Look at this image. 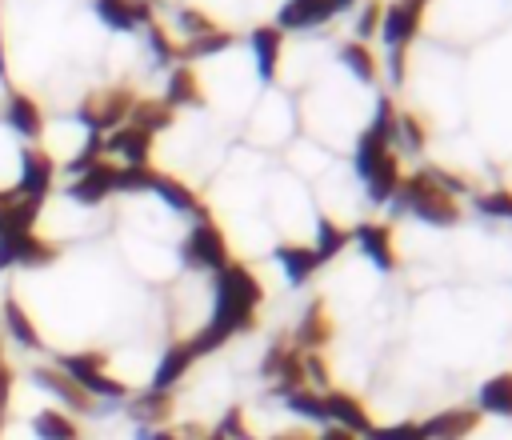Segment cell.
I'll use <instances>...</instances> for the list:
<instances>
[{
	"label": "cell",
	"mask_w": 512,
	"mask_h": 440,
	"mask_svg": "<svg viewBox=\"0 0 512 440\" xmlns=\"http://www.w3.org/2000/svg\"><path fill=\"white\" fill-rule=\"evenodd\" d=\"M260 304H264V284L256 280L252 268H244L240 260H228L220 272H212V316L196 336H188L196 356L216 352L236 332H248L256 324Z\"/></svg>",
	"instance_id": "6da1fadb"
},
{
	"label": "cell",
	"mask_w": 512,
	"mask_h": 440,
	"mask_svg": "<svg viewBox=\"0 0 512 440\" xmlns=\"http://www.w3.org/2000/svg\"><path fill=\"white\" fill-rule=\"evenodd\" d=\"M352 168H356V176H360V184H364V192H368L372 204H388V200L396 196L400 180H404L396 152H392L376 132H368V128L356 136Z\"/></svg>",
	"instance_id": "7a4b0ae2"
},
{
	"label": "cell",
	"mask_w": 512,
	"mask_h": 440,
	"mask_svg": "<svg viewBox=\"0 0 512 440\" xmlns=\"http://www.w3.org/2000/svg\"><path fill=\"white\" fill-rule=\"evenodd\" d=\"M392 204H396L400 212H408V216H416V220L432 224V228H448V224H456V220H460V200H456V196H448V192L432 180V172H428V168L408 172V176L400 180V188H396Z\"/></svg>",
	"instance_id": "3957f363"
},
{
	"label": "cell",
	"mask_w": 512,
	"mask_h": 440,
	"mask_svg": "<svg viewBox=\"0 0 512 440\" xmlns=\"http://www.w3.org/2000/svg\"><path fill=\"white\" fill-rule=\"evenodd\" d=\"M180 260H184V268H192V272H220V268L232 260V256H228V236L220 232V224L196 220V224L188 228L184 244H180Z\"/></svg>",
	"instance_id": "277c9868"
},
{
	"label": "cell",
	"mask_w": 512,
	"mask_h": 440,
	"mask_svg": "<svg viewBox=\"0 0 512 440\" xmlns=\"http://www.w3.org/2000/svg\"><path fill=\"white\" fill-rule=\"evenodd\" d=\"M104 352H68V356H60V372L64 376H72L92 400L100 396V400H124L128 396V384H120V380H112L108 372H104Z\"/></svg>",
	"instance_id": "5b68a950"
},
{
	"label": "cell",
	"mask_w": 512,
	"mask_h": 440,
	"mask_svg": "<svg viewBox=\"0 0 512 440\" xmlns=\"http://www.w3.org/2000/svg\"><path fill=\"white\" fill-rule=\"evenodd\" d=\"M428 4H432V0H392V4H384L380 40L388 44V52H408V44L416 40V32H420V24H424Z\"/></svg>",
	"instance_id": "8992f818"
},
{
	"label": "cell",
	"mask_w": 512,
	"mask_h": 440,
	"mask_svg": "<svg viewBox=\"0 0 512 440\" xmlns=\"http://www.w3.org/2000/svg\"><path fill=\"white\" fill-rule=\"evenodd\" d=\"M260 376L272 380V392L276 396H288L296 388H308L304 384V352L292 340H276L264 352V360H260Z\"/></svg>",
	"instance_id": "52a82bcc"
},
{
	"label": "cell",
	"mask_w": 512,
	"mask_h": 440,
	"mask_svg": "<svg viewBox=\"0 0 512 440\" xmlns=\"http://www.w3.org/2000/svg\"><path fill=\"white\" fill-rule=\"evenodd\" d=\"M132 104H136V96H132L128 88H108L104 96H92L88 104H80V120L88 124V132H100V136H108L112 128L128 124V112H132Z\"/></svg>",
	"instance_id": "ba28073f"
},
{
	"label": "cell",
	"mask_w": 512,
	"mask_h": 440,
	"mask_svg": "<svg viewBox=\"0 0 512 440\" xmlns=\"http://www.w3.org/2000/svg\"><path fill=\"white\" fill-rule=\"evenodd\" d=\"M356 248L372 260V268L380 272H396L400 268V256H396V240H392V224H380V220H360L352 232Z\"/></svg>",
	"instance_id": "9c48e42d"
},
{
	"label": "cell",
	"mask_w": 512,
	"mask_h": 440,
	"mask_svg": "<svg viewBox=\"0 0 512 440\" xmlns=\"http://www.w3.org/2000/svg\"><path fill=\"white\" fill-rule=\"evenodd\" d=\"M324 412H328V424H332V428H344V432H352V436H360V440L372 432V416H368L364 400L352 396V392L328 388V392H324Z\"/></svg>",
	"instance_id": "30bf717a"
},
{
	"label": "cell",
	"mask_w": 512,
	"mask_h": 440,
	"mask_svg": "<svg viewBox=\"0 0 512 440\" xmlns=\"http://www.w3.org/2000/svg\"><path fill=\"white\" fill-rule=\"evenodd\" d=\"M52 176H56L52 156L40 152V148H24L20 152V184H16V196L44 204V196L52 192Z\"/></svg>",
	"instance_id": "8fae6325"
},
{
	"label": "cell",
	"mask_w": 512,
	"mask_h": 440,
	"mask_svg": "<svg viewBox=\"0 0 512 440\" xmlns=\"http://www.w3.org/2000/svg\"><path fill=\"white\" fill-rule=\"evenodd\" d=\"M52 256H56V244L40 240L36 232H4L0 236V268H8V264L36 268V264H48Z\"/></svg>",
	"instance_id": "7c38bea8"
},
{
	"label": "cell",
	"mask_w": 512,
	"mask_h": 440,
	"mask_svg": "<svg viewBox=\"0 0 512 440\" xmlns=\"http://www.w3.org/2000/svg\"><path fill=\"white\" fill-rule=\"evenodd\" d=\"M332 16H336L332 0H284L276 12V28L280 32H308V28L328 24Z\"/></svg>",
	"instance_id": "4fadbf2b"
},
{
	"label": "cell",
	"mask_w": 512,
	"mask_h": 440,
	"mask_svg": "<svg viewBox=\"0 0 512 440\" xmlns=\"http://www.w3.org/2000/svg\"><path fill=\"white\" fill-rule=\"evenodd\" d=\"M112 192H116V164H108V160L88 164V168L76 172V180L68 184V196H72L76 204H100V200H108Z\"/></svg>",
	"instance_id": "5bb4252c"
},
{
	"label": "cell",
	"mask_w": 512,
	"mask_h": 440,
	"mask_svg": "<svg viewBox=\"0 0 512 440\" xmlns=\"http://www.w3.org/2000/svg\"><path fill=\"white\" fill-rule=\"evenodd\" d=\"M420 428H424V440H468L480 428V412L476 408H440Z\"/></svg>",
	"instance_id": "9a60e30c"
},
{
	"label": "cell",
	"mask_w": 512,
	"mask_h": 440,
	"mask_svg": "<svg viewBox=\"0 0 512 440\" xmlns=\"http://www.w3.org/2000/svg\"><path fill=\"white\" fill-rule=\"evenodd\" d=\"M248 44H252L260 80H276V72H280V56H284V32H280L276 24H256V28L248 32Z\"/></svg>",
	"instance_id": "2e32d148"
},
{
	"label": "cell",
	"mask_w": 512,
	"mask_h": 440,
	"mask_svg": "<svg viewBox=\"0 0 512 440\" xmlns=\"http://www.w3.org/2000/svg\"><path fill=\"white\" fill-rule=\"evenodd\" d=\"M328 340H332V316H328L324 300H312V304L304 308V316L296 320L292 344H296L300 352H320Z\"/></svg>",
	"instance_id": "e0dca14e"
},
{
	"label": "cell",
	"mask_w": 512,
	"mask_h": 440,
	"mask_svg": "<svg viewBox=\"0 0 512 440\" xmlns=\"http://www.w3.org/2000/svg\"><path fill=\"white\" fill-rule=\"evenodd\" d=\"M196 360H200V356H196V348H192L188 340L168 344V352L160 356V364H156V372H152V388H156V392H172V388L188 376V368H192Z\"/></svg>",
	"instance_id": "ac0fdd59"
},
{
	"label": "cell",
	"mask_w": 512,
	"mask_h": 440,
	"mask_svg": "<svg viewBox=\"0 0 512 440\" xmlns=\"http://www.w3.org/2000/svg\"><path fill=\"white\" fill-rule=\"evenodd\" d=\"M96 16L116 32H136L152 24V4L148 0H96Z\"/></svg>",
	"instance_id": "d6986e66"
},
{
	"label": "cell",
	"mask_w": 512,
	"mask_h": 440,
	"mask_svg": "<svg viewBox=\"0 0 512 440\" xmlns=\"http://www.w3.org/2000/svg\"><path fill=\"white\" fill-rule=\"evenodd\" d=\"M104 152H116L124 164H148L152 156V136L136 124H120L104 136Z\"/></svg>",
	"instance_id": "ffe728a7"
},
{
	"label": "cell",
	"mask_w": 512,
	"mask_h": 440,
	"mask_svg": "<svg viewBox=\"0 0 512 440\" xmlns=\"http://www.w3.org/2000/svg\"><path fill=\"white\" fill-rule=\"evenodd\" d=\"M168 108H200L204 104V88H200V76L192 64H176L168 72V84H164V96H160Z\"/></svg>",
	"instance_id": "44dd1931"
},
{
	"label": "cell",
	"mask_w": 512,
	"mask_h": 440,
	"mask_svg": "<svg viewBox=\"0 0 512 440\" xmlns=\"http://www.w3.org/2000/svg\"><path fill=\"white\" fill-rule=\"evenodd\" d=\"M276 264H280V272L292 288L308 284L320 272V260H316L312 244H276Z\"/></svg>",
	"instance_id": "7402d4cb"
},
{
	"label": "cell",
	"mask_w": 512,
	"mask_h": 440,
	"mask_svg": "<svg viewBox=\"0 0 512 440\" xmlns=\"http://www.w3.org/2000/svg\"><path fill=\"white\" fill-rule=\"evenodd\" d=\"M32 380H36L44 392H52L56 400H64L72 412H88V408H92V396H88L72 376H64L60 368H36Z\"/></svg>",
	"instance_id": "603a6c76"
},
{
	"label": "cell",
	"mask_w": 512,
	"mask_h": 440,
	"mask_svg": "<svg viewBox=\"0 0 512 440\" xmlns=\"http://www.w3.org/2000/svg\"><path fill=\"white\" fill-rule=\"evenodd\" d=\"M4 120H8L12 132H20V140H40V132H44V112H40L36 100L24 96V92H12V96H8Z\"/></svg>",
	"instance_id": "cb8c5ba5"
},
{
	"label": "cell",
	"mask_w": 512,
	"mask_h": 440,
	"mask_svg": "<svg viewBox=\"0 0 512 440\" xmlns=\"http://www.w3.org/2000/svg\"><path fill=\"white\" fill-rule=\"evenodd\" d=\"M152 192L172 208V212H188V216H196V220H208L204 216V204H200V196L188 188V184H180L176 176H168V172H156V180H152Z\"/></svg>",
	"instance_id": "d4e9b609"
},
{
	"label": "cell",
	"mask_w": 512,
	"mask_h": 440,
	"mask_svg": "<svg viewBox=\"0 0 512 440\" xmlns=\"http://www.w3.org/2000/svg\"><path fill=\"white\" fill-rule=\"evenodd\" d=\"M476 412L488 416H512V372H496L476 388Z\"/></svg>",
	"instance_id": "484cf974"
},
{
	"label": "cell",
	"mask_w": 512,
	"mask_h": 440,
	"mask_svg": "<svg viewBox=\"0 0 512 440\" xmlns=\"http://www.w3.org/2000/svg\"><path fill=\"white\" fill-rule=\"evenodd\" d=\"M128 416H132L136 424H144V428H160V424L172 416V392L148 388V392L132 396V400H128Z\"/></svg>",
	"instance_id": "4316f807"
},
{
	"label": "cell",
	"mask_w": 512,
	"mask_h": 440,
	"mask_svg": "<svg viewBox=\"0 0 512 440\" xmlns=\"http://www.w3.org/2000/svg\"><path fill=\"white\" fill-rule=\"evenodd\" d=\"M340 64H344L360 84H376V76H380L376 52H372L364 40H348V44H340Z\"/></svg>",
	"instance_id": "83f0119b"
},
{
	"label": "cell",
	"mask_w": 512,
	"mask_h": 440,
	"mask_svg": "<svg viewBox=\"0 0 512 440\" xmlns=\"http://www.w3.org/2000/svg\"><path fill=\"white\" fill-rule=\"evenodd\" d=\"M172 120H176V108H168L164 100H136V104H132V112H128V124L144 128L148 136H156V132L172 128Z\"/></svg>",
	"instance_id": "f1b7e54d"
},
{
	"label": "cell",
	"mask_w": 512,
	"mask_h": 440,
	"mask_svg": "<svg viewBox=\"0 0 512 440\" xmlns=\"http://www.w3.org/2000/svg\"><path fill=\"white\" fill-rule=\"evenodd\" d=\"M348 228H340L332 216H320L316 220V244H312V252H316V260H320V268L328 264V260H336L344 248H348Z\"/></svg>",
	"instance_id": "f546056e"
},
{
	"label": "cell",
	"mask_w": 512,
	"mask_h": 440,
	"mask_svg": "<svg viewBox=\"0 0 512 440\" xmlns=\"http://www.w3.org/2000/svg\"><path fill=\"white\" fill-rule=\"evenodd\" d=\"M32 432H36V440H80L76 420L64 416V412H56V408L36 412V416H32Z\"/></svg>",
	"instance_id": "4dcf8cb0"
},
{
	"label": "cell",
	"mask_w": 512,
	"mask_h": 440,
	"mask_svg": "<svg viewBox=\"0 0 512 440\" xmlns=\"http://www.w3.org/2000/svg\"><path fill=\"white\" fill-rule=\"evenodd\" d=\"M4 324H8V332H12V340L16 344H24V348H40V332H36V324H32V316L24 312V304L16 300V296H8L4 300Z\"/></svg>",
	"instance_id": "1f68e13d"
},
{
	"label": "cell",
	"mask_w": 512,
	"mask_h": 440,
	"mask_svg": "<svg viewBox=\"0 0 512 440\" xmlns=\"http://www.w3.org/2000/svg\"><path fill=\"white\" fill-rule=\"evenodd\" d=\"M280 400H284V408H288L292 416H300V420H308V424H328L324 392H316V388H296V392H288V396H280Z\"/></svg>",
	"instance_id": "d6a6232c"
},
{
	"label": "cell",
	"mask_w": 512,
	"mask_h": 440,
	"mask_svg": "<svg viewBox=\"0 0 512 440\" xmlns=\"http://www.w3.org/2000/svg\"><path fill=\"white\" fill-rule=\"evenodd\" d=\"M232 40H236V36H232V32H224V28H216V32H204V36H192V40H184V44H180V60L188 64V60H204V56H216V52H224Z\"/></svg>",
	"instance_id": "836d02e7"
},
{
	"label": "cell",
	"mask_w": 512,
	"mask_h": 440,
	"mask_svg": "<svg viewBox=\"0 0 512 440\" xmlns=\"http://www.w3.org/2000/svg\"><path fill=\"white\" fill-rule=\"evenodd\" d=\"M396 144H400L404 152H412V156L424 152V144H428V128H424V120H420L416 112H400V120H396Z\"/></svg>",
	"instance_id": "e575fe53"
},
{
	"label": "cell",
	"mask_w": 512,
	"mask_h": 440,
	"mask_svg": "<svg viewBox=\"0 0 512 440\" xmlns=\"http://www.w3.org/2000/svg\"><path fill=\"white\" fill-rule=\"evenodd\" d=\"M396 120H400V108H396V100L392 96H380L376 100V116H372V124H368V132H376L388 148L396 144Z\"/></svg>",
	"instance_id": "d590c367"
},
{
	"label": "cell",
	"mask_w": 512,
	"mask_h": 440,
	"mask_svg": "<svg viewBox=\"0 0 512 440\" xmlns=\"http://www.w3.org/2000/svg\"><path fill=\"white\" fill-rule=\"evenodd\" d=\"M156 168L152 164H120L116 168V192H152Z\"/></svg>",
	"instance_id": "8d00e7d4"
},
{
	"label": "cell",
	"mask_w": 512,
	"mask_h": 440,
	"mask_svg": "<svg viewBox=\"0 0 512 440\" xmlns=\"http://www.w3.org/2000/svg\"><path fill=\"white\" fill-rule=\"evenodd\" d=\"M476 212L484 216H496V220H512V192L508 188H492V192H476L472 196Z\"/></svg>",
	"instance_id": "74e56055"
},
{
	"label": "cell",
	"mask_w": 512,
	"mask_h": 440,
	"mask_svg": "<svg viewBox=\"0 0 512 440\" xmlns=\"http://www.w3.org/2000/svg\"><path fill=\"white\" fill-rule=\"evenodd\" d=\"M364 440H424V428L420 420H400V424H372V432Z\"/></svg>",
	"instance_id": "f35d334b"
},
{
	"label": "cell",
	"mask_w": 512,
	"mask_h": 440,
	"mask_svg": "<svg viewBox=\"0 0 512 440\" xmlns=\"http://www.w3.org/2000/svg\"><path fill=\"white\" fill-rule=\"evenodd\" d=\"M148 48H152V60H156V64L180 60V44H172V36H168L160 24H148Z\"/></svg>",
	"instance_id": "ab89813d"
},
{
	"label": "cell",
	"mask_w": 512,
	"mask_h": 440,
	"mask_svg": "<svg viewBox=\"0 0 512 440\" xmlns=\"http://www.w3.org/2000/svg\"><path fill=\"white\" fill-rule=\"evenodd\" d=\"M304 384L316 388V392L332 388V372H328V360L320 352H304Z\"/></svg>",
	"instance_id": "60d3db41"
},
{
	"label": "cell",
	"mask_w": 512,
	"mask_h": 440,
	"mask_svg": "<svg viewBox=\"0 0 512 440\" xmlns=\"http://www.w3.org/2000/svg\"><path fill=\"white\" fill-rule=\"evenodd\" d=\"M380 16H384V4H380V0H368V4L356 12V36H352V40H364V44H368V36L380 32Z\"/></svg>",
	"instance_id": "b9f144b4"
},
{
	"label": "cell",
	"mask_w": 512,
	"mask_h": 440,
	"mask_svg": "<svg viewBox=\"0 0 512 440\" xmlns=\"http://www.w3.org/2000/svg\"><path fill=\"white\" fill-rule=\"evenodd\" d=\"M176 24H180V32H184L188 40H192V36H204V32H216L212 16L200 12V8H180V12H176Z\"/></svg>",
	"instance_id": "7bdbcfd3"
},
{
	"label": "cell",
	"mask_w": 512,
	"mask_h": 440,
	"mask_svg": "<svg viewBox=\"0 0 512 440\" xmlns=\"http://www.w3.org/2000/svg\"><path fill=\"white\" fill-rule=\"evenodd\" d=\"M428 172H432V180H436L448 196H456V200H460V196H472V184H468L464 176H456V172H448V168H428Z\"/></svg>",
	"instance_id": "ee69618b"
},
{
	"label": "cell",
	"mask_w": 512,
	"mask_h": 440,
	"mask_svg": "<svg viewBox=\"0 0 512 440\" xmlns=\"http://www.w3.org/2000/svg\"><path fill=\"white\" fill-rule=\"evenodd\" d=\"M216 428H220L228 440H252V432H248V424H244V412H240V408H228V412H224V420H220Z\"/></svg>",
	"instance_id": "f6af8a7d"
},
{
	"label": "cell",
	"mask_w": 512,
	"mask_h": 440,
	"mask_svg": "<svg viewBox=\"0 0 512 440\" xmlns=\"http://www.w3.org/2000/svg\"><path fill=\"white\" fill-rule=\"evenodd\" d=\"M8 396H12V368H8L4 356H0V416H4V408H8Z\"/></svg>",
	"instance_id": "bcb514c9"
},
{
	"label": "cell",
	"mask_w": 512,
	"mask_h": 440,
	"mask_svg": "<svg viewBox=\"0 0 512 440\" xmlns=\"http://www.w3.org/2000/svg\"><path fill=\"white\" fill-rule=\"evenodd\" d=\"M136 440H180V436H176L172 428H140Z\"/></svg>",
	"instance_id": "7dc6e473"
},
{
	"label": "cell",
	"mask_w": 512,
	"mask_h": 440,
	"mask_svg": "<svg viewBox=\"0 0 512 440\" xmlns=\"http://www.w3.org/2000/svg\"><path fill=\"white\" fill-rule=\"evenodd\" d=\"M312 440H360V436H352V432H344V428H332V424H328V428H324L320 436H312Z\"/></svg>",
	"instance_id": "c3c4849f"
},
{
	"label": "cell",
	"mask_w": 512,
	"mask_h": 440,
	"mask_svg": "<svg viewBox=\"0 0 512 440\" xmlns=\"http://www.w3.org/2000/svg\"><path fill=\"white\" fill-rule=\"evenodd\" d=\"M272 440H312V436L308 432H276Z\"/></svg>",
	"instance_id": "681fc988"
},
{
	"label": "cell",
	"mask_w": 512,
	"mask_h": 440,
	"mask_svg": "<svg viewBox=\"0 0 512 440\" xmlns=\"http://www.w3.org/2000/svg\"><path fill=\"white\" fill-rule=\"evenodd\" d=\"M0 80H8V60H4V36H0Z\"/></svg>",
	"instance_id": "f907efd6"
},
{
	"label": "cell",
	"mask_w": 512,
	"mask_h": 440,
	"mask_svg": "<svg viewBox=\"0 0 512 440\" xmlns=\"http://www.w3.org/2000/svg\"><path fill=\"white\" fill-rule=\"evenodd\" d=\"M204 440H228V436H224L220 428H212V432H204Z\"/></svg>",
	"instance_id": "816d5d0a"
},
{
	"label": "cell",
	"mask_w": 512,
	"mask_h": 440,
	"mask_svg": "<svg viewBox=\"0 0 512 440\" xmlns=\"http://www.w3.org/2000/svg\"><path fill=\"white\" fill-rule=\"evenodd\" d=\"M336 4V12H344V8H356V0H332Z\"/></svg>",
	"instance_id": "f5cc1de1"
}]
</instances>
